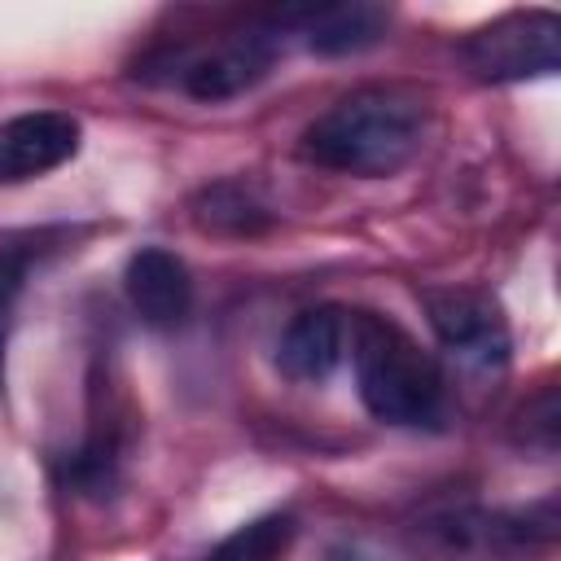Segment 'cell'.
<instances>
[{
    "label": "cell",
    "mask_w": 561,
    "mask_h": 561,
    "mask_svg": "<svg viewBox=\"0 0 561 561\" xmlns=\"http://www.w3.org/2000/svg\"><path fill=\"white\" fill-rule=\"evenodd\" d=\"M333 561H364V557H355V552H351V557H333Z\"/></svg>",
    "instance_id": "13"
},
{
    "label": "cell",
    "mask_w": 561,
    "mask_h": 561,
    "mask_svg": "<svg viewBox=\"0 0 561 561\" xmlns=\"http://www.w3.org/2000/svg\"><path fill=\"white\" fill-rule=\"evenodd\" d=\"M552 543V517L447 508L416 526V548L434 561H535Z\"/></svg>",
    "instance_id": "3"
},
{
    "label": "cell",
    "mask_w": 561,
    "mask_h": 561,
    "mask_svg": "<svg viewBox=\"0 0 561 561\" xmlns=\"http://www.w3.org/2000/svg\"><path fill=\"white\" fill-rule=\"evenodd\" d=\"M425 136V101L399 88H364L333 101L302 136L316 167L342 175H394Z\"/></svg>",
    "instance_id": "1"
},
{
    "label": "cell",
    "mask_w": 561,
    "mask_h": 561,
    "mask_svg": "<svg viewBox=\"0 0 561 561\" xmlns=\"http://www.w3.org/2000/svg\"><path fill=\"white\" fill-rule=\"evenodd\" d=\"M469 66L482 79H539L557 70V18L548 9L508 13L465 44Z\"/></svg>",
    "instance_id": "4"
},
{
    "label": "cell",
    "mask_w": 561,
    "mask_h": 561,
    "mask_svg": "<svg viewBox=\"0 0 561 561\" xmlns=\"http://www.w3.org/2000/svg\"><path fill=\"white\" fill-rule=\"evenodd\" d=\"M272 66V39L259 31L224 35L215 44H202L175 61V83L197 101H232L250 92Z\"/></svg>",
    "instance_id": "5"
},
{
    "label": "cell",
    "mask_w": 561,
    "mask_h": 561,
    "mask_svg": "<svg viewBox=\"0 0 561 561\" xmlns=\"http://www.w3.org/2000/svg\"><path fill=\"white\" fill-rule=\"evenodd\" d=\"M83 127L61 110H31L0 123V184H26L79 153Z\"/></svg>",
    "instance_id": "6"
},
{
    "label": "cell",
    "mask_w": 561,
    "mask_h": 561,
    "mask_svg": "<svg viewBox=\"0 0 561 561\" xmlns=\"http://www.w3.org/2000/svg\"><path fill=\"white\" fill-rule=\"evenodd\" d=\"M346 355V320L329 307L302 311L285 324L276 342V364L294 381H324Z\"/></svg>",
    "instance_id": "9"
},
{
    "label": "cell",
    "mask_w": 561,
    "mask_h": 561,
    "mask_svg": "<svg viewBox=\"0 0 561 561\" xmlns=\"http://www.w3.org/2000/svg\"><path fill=\"white\" fill-rule=\"evenodd\" d=\"M289 535H294L289 517H263V522H250L237 535H228L206 561H276L285 552Z\"/></svg>",
    "instance_id": "11"
},
{
    "label": "cell",
    "mask_w": 561,
    "mask_h": 561,
    "mask_svg": "<svg viewBox=\"0 0 561 561\" xmlns=\"http://www.w3.org/2000/svg\"><path fill=\"white\" fill-rule=\"evenodd\" d=\"M123 289H127V302L131 311L153 324V329H171L188 316L193 307V280H188V267L162 250V245H149L140 254L127 259V272H123Z\"/></svg>",
    "instance_id": "7"
},
{
    "label": "cell",
    "mask_w": 561,
    "mask_h": 561,
    "mask_svg": "<svg viewBox=\"0 0 561 561\" xmlns=\"http://www.w3.org/2000/svg\"><path fill=\"white\" fill-rule=\"evenodd\" d=\"M386 13L373 4H329V9H311L302 18V35L316 53H355L368 48L373 39H381Z\"/></svg>",
    "instance_id": "10"
},
{
    "label": "cell",
    "mask_w": 561,
    "mask_h": 561,
    "mask_svg": "<svg viewBox=\"0 0 561 561\" xmlns=\"http://www.w3.org/2000/svg\"><path fill=\"white\" fill-rule=\"evenodd\" d=\"M434 329L443 337V346L465 364V368H495L508 355V333L504 320L495 316L491 302L473 298V294H443L430 307Z\"/></svg>",
    "instance_id": "8"
},
{
    "label": "cell",
    "mask_w": 561,
    "mask_h": 561,
    "mask_svg": "<svg viewBox=\"0 0 561 561\" xmlns=\"http://www.w3.org/2000/svg\"><path fill=\"white\" fill-rule=\"evenodd\" d=\"M26 276H31V254L18 250V245L0 250V377H4V351H9V333H13V320H18Z\"/></svg>",
    "instance_id": "12"
},
{
    "label": "cell",
    "mask_w": 561,
    "mask_h": 561,
    "mask_svg": "<svg viewBox=\"0 0 561 561\" xmlns=\"http://www.w3.org/2000/svg\"><path fill=\"white\" fill-rule=\"evenodd\" d=\"M346 351L355 368V386L364 408L403 430L438 425L447 408V386L430 351L416 346L412 333H403L386 316H355L346 324Z\"/></svg>",
    "instance_id": "2"
}]
</instances>
